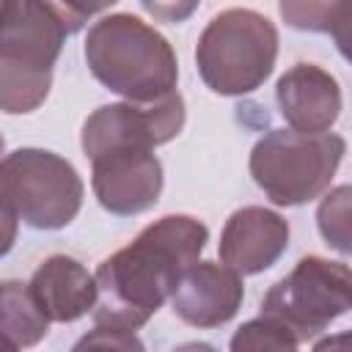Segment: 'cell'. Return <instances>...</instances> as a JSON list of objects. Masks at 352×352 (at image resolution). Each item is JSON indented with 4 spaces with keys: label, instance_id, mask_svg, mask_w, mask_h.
<instances>
[{
    "label": "cell",
    "instance_id": "cell-12",
    "mask_svg": "<svg viewBox=\"0 0 352 352\" xmlns=\"http://www.w3.org/2000/svg\"><path fill=\"white\" fill-rule=\"evenodd\" d=\"M280 116L294 132H330L341 116L338 80L316 63H294L275 85Z\"/></svg>",
    "mask_w": 352,
    "mask_h": 352
},
{
    "label": "cell",
    "instance_id": "cell-5",
    "mask_svg": "<svg viewBox=\"0 0 352 352\" xmlns=\"http://www.w3.org/2000/svg\"><path fill=\"white\" fill-rule=\"evenodd\" d=\"M346 140L338 132L270 129L250 148V176L275 206H300L319 198L341 160Z\"/></svg>",
    "mask_w": 352,
    "mask_h": 352
},
{
    "label": "cell",
    "instance_id": "cell-1",
    "mask_svg": "<svg viewBox=\"0 0 352 352\" xmlns=\"http://www.w3.org/2000/svg\"><path fill=\"white\" fill-rule=\"evenodd\" d=\"M206 242L209 228L198 217L165 214L148 223L126 248L96 267L94 322L140 330L201 258Z\"/></svg>",
    "mask_w": 352,
    "mask_h": 352
},
{
    "label": "cell",
    "instance_id": "cell-3",
    "mask_svg": "<svg viewBox=\"0 0 352 352\" xmlns=\"http://www.w3.org/2000/svg\"><path fill=\"white\" fill-rule=\"evenodd\" d=\"M66 28L41 0H8L0 11V110L33 113L52 85Z\"/></svg>",
    "mask_w": 352,
    "mask_h": 352
},
{
    "label": "cell",
    "instance_id": "cell-2",
    "mask_svg": "<svg viewBox=\"0 0 352 352\" xmlns=\"http://www.w3.org/2000/svg\"><path fill=\"white\" fill-rule=\"evenodd\" d=\"M91 74L126 102H154L176 91L179 60L170 41L135 14H110L88 28Z\"/></svg>",
    "mask_w": 352,
    "mask_h": 352
},
{
    "label": "cell",
    "instance_id": "cell-10",
    "mask_svg": "<svg viewBox=\"0 0 352 352\" xmlns=\"http://www.w3.org/2000/svg\"><path fill=\"white\" fill-rule=\"evenodd\" d=\"M245 300L242 275L217 261H195L170 294L173 314L198 330L220 327L236 316Z\"/></svg>",
    "mask_w": 352,
    "mask_h": 352
},
{
    "label": "cell",
    "instance_id": "cell-9",
    "mask_svg": "<svg viewBox=\"0 0 352 352\" xmlns=\"http://www.w3.org/2000/svg\"><path fill=\"white\" fill-rule=\"evenodd\" d=\"M165 176L154 148H110L91 157V187L99 206L118 217L148 212Z\"/></svg>",
    "mask_w": 352,
    "mask_h": 352
},
{
    "label": "cell",
    "instance_id": "cell-7",
    "mask_svg": "<svg viewBox=\"0 0 352 352\" xmlns=\"http://www.w3.org/2000/svg\"><path fill=\"white\" fill-rule=\"evenodd\" d=\"M352 308V272L344 261L305 256L289 275L270 286L261 314L280 322L297 344L324 333Z\"/></svg>",
    "mask_w": 352,
    "mask_h": 352
},
{
    "label": "cell",
    "instance_id": "cell-19",
    "mask_svg": "<svg viewBox=\"0 0 352 352\" xmlns=\"http://www.w3.org/2000/svg\"><path fill=\"white\" fill-rule=\"evenodd\" d=\"M85 346H99V349H143V341L135 336V330L96 324L91 333H85L74 344V349H85Z\"/></svg>",
    "mask_w": 352,
    "mask_h": 352
},
{
    "label": "cell",
    "instance_id": "cell-6",
    "mask_svg": "<svg viewBox=\"0 0 352 352\" xmlns=\"http://www.w3.org/2000/svg\"><path fill=\"white\" fill-rule=\"evenodd\" d=\"M74 165L47 148H16L0 160V204L30 228H66L82 206Z\"/></svg>",
    "mask_w": 352,
    "mask_h": 352
},
{
    "label": "cell",
    "instance_id": "cell-15",
    "mask_svg": "<svg viewBox=\"0 0 352 352\" xmlns=\"http://www.w3.org/2000/svg\"><path fill=\"white\" fill-rule=\"evenodd\" d=\"M278 8L289 28L305 33H327L346 55L352 0H278Z\"/></svg>",
    "mask_w": 352,
    "mask_h": 352
},
{
    "label": "cell",
    "instance_id": "cell-22",
    "mask_svg": "<svg viewBox=\"0 0 352 352\" xmlns=\"http://www.w3.org/2000/svg\"><path fill=\"white\" fill-rule=\"evenodd\" d=\"M3 151H6V140H3V135H0V160H3Z\"/></svg>",
    "mask_w": 352,
    "mask_h": 352
},
{
    "label": "cell",
    "instance_id": "cell-16",
    "mask_svg": "<svg viewBox=\"0 0 352 352\" xmlns=\"http://www.w3.org/2000/svg\"><path fill=\"white\" fill-rule=\"evenodd\" d=\"M349 184H338L336 190H330L319 209H316V226L322 239L338 250L341 256H346L352 250V231H349Z\"/></svg>",
    "mask_w": 352,
    "mask_h": 352
},
{
    "label": "cell",
    "instance_id": "cell-21",
    "mask_svg": "<svg viewBox=\"0 0 352 352\" xmlns=\"http://www.w3.org/2000/svg\"><path fill=\"white\" fill-rule=\"evenodd\" d=\"M16 234H19V220L14 212H8L3 204H0V258L11 253L14 242H16Z\"/></svg>",
    "mask_w": 352,
    "mask_h": 352
},
{
    "label": "cell",
    "instance_id": "cell-4",
    "mask_svg": "<svg viewBox=\"0 0 352 352\" xmlns=\"http://www.w3.org/2000/svg\"><path fill=\"white\" fill-rule=\"evenodd\" d=\"M275 58L278 30L253 8L220 11L195 44L198 74L220 96H242L261 88L275 69Z\"/></svg>",
    "mask_w": 352,
    "mask_h": 352
},
{
    "label": "cell",
    "instance_id": "cell-23",
    "mask_svg": "<svg viewBox=\"0 0 352 352\" xmlns=\"http://www.w3.org/2000/svg\"><path fill=\"white\" fill-rule=\"evenodd\" d=\"M6 6H8V0H0V11H3V8H6Z\"/></svg>",
    "mask_w": 352,
    "mask_h": 352
},
{
    "label": "cell",
    "instance_id": "cell-17",
    "mask_svg": "<svg viewBox=\"0 0 352 352\" xmlns=\"http://www.w3.org/2000/svg\"><path fill=\"white\" fill-rule=\"evenodd\" d=\"M234 352H242V349H297L300 344L294 341V336L275 319L270 316H258V319H250L245 322L234 336H231V344H228Z\"/></svg>",
    "mask_w": 352,
    "mask_h": 352
},
{
    "label": "cell",
    "instance_id": "cell-18",
    "mask_svg": "<svg viewBox=\"0 0 352 352\" xmlns=\"http://www.w3.org/2000/svg\"><path fill=\"white\" fill-rule=\"evenodd\" d=\"M41 3L60 19V25L66 28V33L72 36V33L82 30V25H85L94 14L110 8V6L118 3V0H41Z\"/></svg>",
    "mask_w": 352,
    "mask_h": 352
},
{
    "label": "cell",
    "instance_id": "cell-8",
    "mask_svg": "<svg viewBox=\"0 0 352 352\" xmlns=\"http://www.w3.org/2000/svg\"><path fill=\"white\" fill-rule=\"evenodd\" d=\"M184 129V99L170 91L154 102H118L96 107L80 135L85 157L110 148H157Z\"/></svg>",
    "mask_w": 352,
    "mask_h": 352
},
{
    "label": "cell",
    "instance_id": "cell-11",
    "mask_svg": "<svg viewBox=\"0 0 352 352\" xmlns=\"http://www.w3.org/2000/svg\"><path fill=\"white\" fill-rule=\"evenodd\" d=\"M289 220L264 206L236 209L220 234V261L239 275L270 270L289 248Z\"/></svg>",
    "mask_w": 352,
    "mask_h": 352
},
{
    "label": "cell",
    "instance_id": "cell-20",
    "mask_svg": "<svg viewBox=\"0 0 352 352\" xmlns=\"http://www.w3.org/2000/svg\"><path fill=\"white\" fill-rule=\"evenodd\" d=\"M201 0H140L143 11L154 19V22H170L179 25L184 19H190L195 14Z\"/></svg>",
    "mask_w": 352,
    "mask_h": 352
},
{
    "label": "cell",
    "instance_id": "cell-14",
    "mask_svg": "<svg viewBox=\"0 0 352 352\" xmlns=\"http://www.w3.org/2000/svg\"><path fill=\"white\" fill-rule=\"evenodd\" d=\"M50 319L41 314L28 283L0 280V349H28L44 341Z\"/></svg>",
    "mask_w": 352,
    "mask_h": 352
},
{
    "label": "cell",
    "instance_id": "cell-13",
    "mask_svg": "<svg viewBox=\"0 0 352 352\" xmlns=\"http://www.w3.org/2000/svg\"><path fill=\"white\" fill-rule=\"evenodd\" d=\"M28 289L50 322H77L96 302V278L63 253L44 258L30 275Z\"/></svg>",
    "mask_w": 352,
    "mask_h": 352
}]
</instances>
